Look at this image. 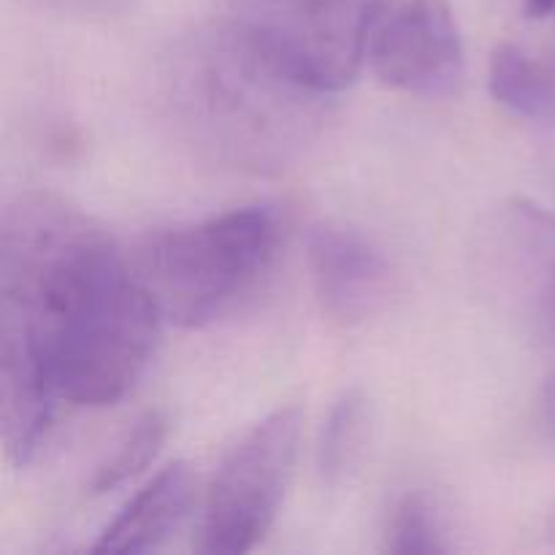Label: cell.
<instances>
[{
  "label": "cell",
  "mask_w": 555,
  "mask_h": 555,
  "mask_svg": "<svg viewBox=\"0 0 555 555\" xmlns=\"http://www.w3.org/2000/svg\"><path fill=\"white\" fill-rule=\"evenodd\" d=\"M163 312L112 238L76 206L25 193L0 225V410L14 464L52 428L57 401L117 404L144 374Z\"/></svg>",
  "instance_id": "1"
},
{
  "label": "cell",
  "mask_w": 555,
  "mask_h": 555,
  "mask_svg": "<svg viewBox=\"0 0 555 555\" xmlns=\"http://www.w3.org/2000/svg\"><path fill=\"white\" fill-rule=\"evenodd\" d=\"M547 534H551V540L555 542V509L551 513V520H547Z\"/></svg>",
  "instance_id": "15"
},
{
  "label": "cell",
  "mask_w": 555,
  "mask_h": 555,
  "mask_svg": "<svg viewBox=\"0 0 555 555\" xmlns=\"http://www.w3.org/2000/svg\"><path fill=\"white\" fill-rule=\"evenodd\" d=\"M166 85L190 141L236 168H282L323 119V95L280 74L231 22L179 47Z\"/></svg>",
  "instance_id": "2"
},
{
  "label": "cell",
  "mask_w": 555,
  "mask_h": 555,
  "mask_svg": "<svg viewBox=\"0 0 555 555\" xmlns=\"http://www.w3.org/2000/svg\"><path fill=\"white\" fill-rule=\"evenodd\" d=\"M193 488V469L188 461L168 464L101 531L92 553L139 555L155 551L188 515Z\"/></svg>",
  "instance_id": "8"
},
{
  "label": "cell",
  "mask_w": 555,
  "mask_h": 555,
  "mask_svg": "<svg viewBox=\"0 0 555 555\" xmlns=\"http://www.w3.org/2000/svg\"><path fill=\"white\" fill-rule=\"evenodd\" d=\"M301 426V406H280L233 444L206 493L201 553L242 555L263 540L285 499Z\"/></svg>",
  "instance_id": "5"
},
{
  "label": "cell",
  "mask_w": 555,
  "mask_h": 555,
  "mask_svg": "<svg viewBox=\"0 0 555 555\" xmlns=\"http://www.w3.org/2000/svg\"><path fill=\"white\" fill-rule=\"evenodd\" d=\"M369 65L406 95H448L464 74V41L448 0H390L372 33Z\"/></svg>",
  "instance_id": "6"
},
{
  "label": "cell",
  "mask_w": 555,
  "mask_h": 555,
  "mask_svg": "<svg viewBox=\"0 0 555 555\" xmlns=\"http://www.w3.org/2000/svg\"><path fill=\"white\" fill-rule=\"evenodd\" d=\"M385 553L442 555L450 553L448 529L437 504L423 491H410L390 507L383 531Z\"/></svg>",
  "instance_id": "11"
},
{
  "label": "cell",
  "mask_w": 555,
  "mask_h": 555,
  "mask_svg": "<svg viewBox=\"0 0 555 555\" xmlns=\"http://www.w3.org/2000/svg\"><path fill=\"white\" fill-rule=\"evenodd\" d=\"M488 90L499 106L526 119L555 117V74L515 43L493 49L488 63Z\"/></svg>",
  "instance_id": "9"
},
{
  "label": "cell",
  "mask_w": 555,
  "mask_h": 555,
  "mask_svg": "<svg viewBox=\"0 0 555 555\" xmlns=\"http://www.w3.org/2000/svg\"><path fill=\"white\" fill-rule=\"evenodd\" d=\"M168 434V421L163 412L150 410L133 421V426L122 434V439L117 442V448L112 450V455L98 464L95 475L90 480V493H108L114 488H119L122 482H128L130 477L141 475V472L150 466V461H155V455L160 453L163 442H166Z\"/></svg>",
  "instance_id": "12"
},
{
  "label": "cell",
  "mask_w": 555,
  "mask_h": 555,
  "mask_svg": "<svg viewBox=\"0 0 555 555\" xmlns=\"http://www.w3.org/2000/svg\"><path fill=\"white\" fill-rule=\"evenodd\" d=\"M540 415H542V426H545V431L555 439V374L547 377L545 388H542Z\"/></svg>",
  "instance_id": "13"
},
{
  "label": "cell",
  "mask_w": 555,
  "mask_h": 555,
  "mask_svg": "<svg viewBox=\"0 0 555 555\" xmlns=\"http://www.w3.org/2000/svg\"><path fill=\"white\" fill-rule=\"evenodd\" d=\"M524 9L531 20H545V16L555 14V0H526Z\"/></svg>",
  "instance_id": "14"
},
{
  "label": "cell",
  "mask_w": 555,
  "mask_h": 555,
  "mask_svg": "<svg viewBox=\"0 0 555 555\" xmlns=\"http://www.w3.org/2000/svg\"><path fill=\"white\" fill-rule=\"evenodd\" d=\"M309 271L320 309L341 325L377 314L393 293V269L383 249L345 225L312 228L307 242Z\"/></svg>",
  "instance_id": "7"
},
{
  "label": "cell",
  "mask_w": 555,
  "mask_h": 555,
  "mask_svg": "<svg viewBox=\"0 0 555 555\" xmlns=\"http://www.w3.org/2000/svg\"><path fill=\"white\" fill-rule=\"evenodd\" d=\"M369 434V399L350 388L334 401L318 442V469L325 486H339L361 455Z\"/></svg>",
  "instance_id": "10"
},
{
  "label": "cell",
  "mask_w": 555,
  "mask_h": 555,
  "mask_svg": "<svg viewBox=\"0 0 555 555\" xmlns=\"http://www.w3.org/2000/svg\"><path fill=\"white\" fill-rule=\"evenodd\" d=\"M390 0H231V25L307 90L331 95L361 74Z\"/></svg>",
  "instance_id": "4"
},
{
  "label": "cell",
  "mask_w": 555,
  "mask_h": 555,
  "mask_svg": "<svg viewBox=\"0 0 555 555\" xmlns=\"http://www.w3.org/2000/svg\"><path fill=\"white\" fill-rule=\"evenodd\" d=\"M276 244V211L260 204L242 206L146 238L135 258V276L166 323L201 328L253 291L274 260Z\"/></svg>",
  "instance_id": "3"
}]
</instances>
